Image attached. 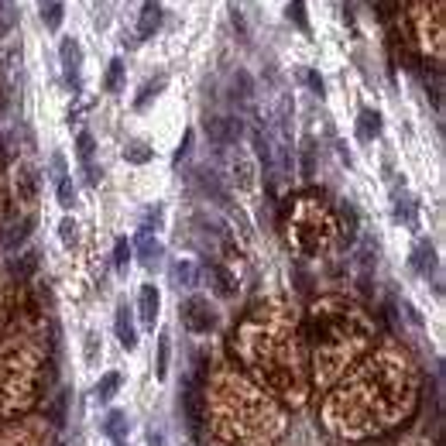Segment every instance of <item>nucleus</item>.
<instances>
[{
	"label": "nucleus",
	"mask_w": 446,
	"mask_h": 446,
	"mask_svg": "<svg viewBox=\"0 0 446 446\" xmlns=\"http://www.w3.org/2000/svg\"><path fill=\"white\" fill-rule=\"evenodd\" d=\"M415 398L419 378L412 360L395 347H381L330 391L319 415L323 425L343 439H371L405 422Z\"/></svg>",
	"instance_id": "nucleus-1"
},
{
	"label": "nucleus",
	"mask_w": 446,
	"mask_h": 446,
	"mask_svg": "<svg viewBox=\"0 0 446 446\" xmlns=\"http://www.w3.org/2000/svg\"><path fill=\"white\" fill-rule=\"evenodd\" d=\"M234 354L244 364V374L282 402L302 405L309 398L299 316L289 302H258L234 330Z\"/></svg>",
	"instance_id": "nucleus-2"
},
{
	"label": "nucleus",
	"mask_w": 446,
	"mask_h": 446,
	"mask_svg": "<svg viewBox=\"0 0 446 446\" xmlns=\"http://www.w3.org/2000/svg\"><path fill=\"white\" fill-rule=\"evenodd\" d=\"M202 422L223 443L268 446L285 429V412L248 374L216 371L202 388Z\"/></svg>",
	"instance_id": "nucleus-3"
},
{
	"label": "nucleus",
	"mask_w": 446,
	"mask_h": 446,
	"mask_svg": "<svg viewBox=\"0 0 446 446\" xmlns=\"http://www.w3.org/2000/svg\"><path fill=\"white\" fill-rule=\"evenodd\" d=\"M309 354H313V384L326 388L347 374V367L364 357L374 343V319L350 299L330 296L309 309L306 319Z\"/></svg>",
	"instance_id": "nucleus-4"
},
{
	"label": "nucleus",
	"mask_w": 446,
	"mask_h": 446,
	"mask_svg": "<svg viewBox=\"0 0 446 446\" xmlns=\"http://www.w3.org/2000/svg\"><path fill=\"white\" fill-rule=\"evenodd\" d=\"M45 357L28 340H0V419L25 415L42 388Z\"/></svg>",
	"instance_id": "nucleus-5"
},
{
	"label": "nucleus",
	"mask_w": 446,
	"mask_h": 446,
	"mask_svg": "<svg viewBox=\"0 0 446 446\" xmlns=\"http://www.w3.org/2000/svg\"><path fill=\"white\" fill-rule=\"evenodd\" d=\"M285 234H289V244L306 254V258H319L326 254L337 237H340V223H337V213L333 206L316 196V192H302L292 199L289 206V216H285Z\"/></svg>",
	"instance_id": "nucleus-6"
},
{
	"label": "nucleus",
	"mask_w": 446,
	"mask_h": 446,
	"mask_svg": "<svg viewBox=\"0 0 446 446\" xmlns=\"http://www.w3.org/2000/svg\"><path fill=\"white\" fill-rule=\"evenodd\" d=\"M405 18L412 28V38L419 49L432 52L436 59L443 55V31H446V14H443V0H405Z\"/></svg>",
	"instance_id": "nucleus-7"
},
{
	"label": "nucleus",
	"mask_w": 446,
	"mask_h": 446,
	"mask_svg": "<svg viewBox=\"0 0 446 446\" xmlns=\"http://www.w3.org/2000/svg\"><path fill=\"white\" fill-rule=\"evenodd\" d=\"M0 446H49V432L42 422L0 425Z\"/></svg>",
	"instance_id": "nucleus-8"
},
{
	"label": "nucleus",
	"mask_w": 446,
	"mask_h": 446,
	"mask_svg": "<svg viewBox=\"0 0 446 446\" xmlns=\"http://www.w3.org/2000/svg\"><path fill=\"white\" fill-rule=\"evenodd\" d=\"M182 323H185V330H192V333H209V330H216V313H213L209 299L189 296V299L182 302Z\"/></svg>",
	"instance_id": "nucleus-9"
},
{
	"label": "nucleus",
	"mask_w": 446,
	"mask_h": 446,
	"mask_svg": "<svg viewBox=\"0 0 446 446\" xmlns=\"http://www.w3.org/2000/svg\"><path fill=\"white\" fill-rule=\"evenodd\" d=\"M206 134H209V141L220 144V148H234V144H241L244 124H241L237 117H209V120H206Z\"/></svg>",
	"instance_id": "nucleus-10"
},
{
	"label": "nucleus",
	"mask_w": 446,
	"mask_h": 446,
	"mask_svg": "<svg viewBox=\"0 0 446 446\" xmlns=\"http://www.w3.org/2000/svg\"><path fill=\"white\" fill-rule=\"evenodd\" d=\"M14 192H18V202H25V206L38 202V172L31 161H21L14 168Z\"/></svg>",
	"instance_id": "nucleus-11"
},
{
	"label": "nucleus",
	"mask_w": 446,
	"mask_h": 446,
	"mask_svg": "<svg viewBox=\"0 0 446 446\" xmlns=\"http://www.w3.org/2000/svg\"><path fill=\"white\" fill-rule=\"evenodd\" d=\"M59 59H62V73H66V83L73 90H79V66H83V49L76 38H62L59 45Z\"/></svg>",
	"instance_id": "nucleus-12"
},
{
	"label": "nucleus",
	"mask_w": 446,
	"mask_h": 446,
	"mask_svg": "<svg viewBox=\"0 0 446 446\" xmlns=\"http://www.w3.org/2000/svg\"><path fill=\"white\" fill-rule=\"evenodd\" d=\"M237 148V144H234ZM231 172H234V182L241 185V189H254V175H258V168H254V161H251V155H244L241 148L231 155Z\"/></svg>",
	"instance_id": "nucleus-13"
},
{
	"label": "nucleus",
	"mask_w": 446,
	"mask_h": 446,
	"mask_svg": "<svg viewBox=\"0 0 446 446\" xmlns=\"http://www.w3.org/2000/svg\"><path fill=\"white\" fill-rule=\"evenodd\" d=\"M206 282L213 285V292H216L220 299H231V296L237 292V278L223 268V265H206Z\"/></svg>",
	"instance_id": "nucleus-14"
},
{
	"label": "nucleus",
	"mask_w": 446,
	"mask_h": 446,
	"mask_svg": "<svg viewBox=\"0 0 446 446\" xmlns=\"http://www.w3.org/2000/svg\"><path fill=\"white\" fill-rule=\"evenodd\" d=\"M137 309H141V323L155 330V319H158V309H161V296H158V289H155V285H141Z\"/></svg>",
	"instance_id": "nucleus-15"
},
{
	"label": "nucleus",
	"mask_w": 446,
	"mask_h": 446,
	"mask_svg": "<svg viewBox=\"0 0 446 446\" xmlns=\"http://www.w3.org/2000/svg\"><path fill=\"white\" fill-rule=\"evenodd\" d=\"M161 28V4L158 0H144L141 4V21H137V38H151Z\"/></svg>",
	"instance_id": "nucleus-16"
},
{
	"label": "nucleus",
	"mask_w": 446,
	"mask_h": 446,
	"mask_svg": "<svg viewBox=\"0 0 446 446\" xmlns=\"http://www.w3.org/2000/svg\"><path fill=\"white\" fill-rule=\"evenodd\" d=\"M158 258H161V244H158V237L148 234V231H141V234H137V261H141L144 268H155Z\"/></svg>",
	"instance_id": "nucleus-17"
},
{
	"label": "nucleus",
	"mask_w": 446,
	"mask_h": 446,
	"mask_svg": "<svg viewBox=\"0 0 446 446\" xmlns=\"http://www.w3.org/2000/svg\"><path fill=\"white\" fill-rule=\"evenodd\" d=\"M117 340L124 350H134L137 347V330H134V319H131V309L127 306H117Z\"/></svg>",
	"instance_id": "nucleus-18"
},
{
	"label": "nucleus",
	"mask_w": 446,
	"mask_h": 446,
	"mask_svg": "<svg viewBox=\"0 0 446 446\" xmlns=\"http://www.w3.org/2000/svg\"><path fill=\"white\" fill-rule=\"evenodd\" d=\"M381 134V114L378 110H360V117H357V137L360 141H374Z\"/></svg>",
	"instance_id": "nucleus-19"
},
{
	"label": "nucleus",
	"mask_w": 446,
	"mask_h": 446,
	"mask_svg": "<svg viewBox=\"0 0 446 446\" xmlns=\"http://www.w3.org/2000/svg\"><path fill=\"white\" fill-rule=\"evenodd\" d=\"M412 268H415L419 275H425V278H429V272L436 268V251H432L429 241H419V244H415V251H412Z\"/></svg>",
	"instance_id": "nucleus-20"
},
{
	"label": "nucleus",
	"mask_w": 446,
	"mask_h": 446,
	"mask_svg": "<svg viewBox=\"0 0 446 446\" xmlns=\"http://www.w3.org/2000/svg\"><path fill=\"white\" fill-rule=\"evenodd\" d=\"M172 282H175L179 289H196V282H199L196 265H192V261H175V265H172Z\"/></svg>",
	"instance_id": "nucleus-21"
},
{
	"label": "nucleus",
	"mask_w": 446,
	"mask_h": 446,
	"mask_svg": "<svg viewBox=\"0 0 446 446\" xmlns=\"http://www.w3.org/2000/svg\"><path fill=\"white\" fill-rule=\"evenodd\" d=\"M337 223H340V237H343L347 244H354V241H357V213H354L350 202L340 206V220H337Z\"/></svg>",
	"instance_id": "nucleus-22"
},
{
	"label": "nucleus",
	"mask_w": 446,
	"mask_h": 446,
	"mask_svg": "<svg viewBox=\"0 0 446 446\" xmlns=\"http://www.w3.org/2000/svg\"><path fill=\"white\" fill-rule=\"evenodd\" d=\"M120 384H124L120 371H110V374H103V378H100V384H96V398H100V402H110V398L120 391Z\"/></svg>",
	"instance_id": "nucleus-23"
},
{
	"label": "nucleus",
	"mask_w": 446,
	"mask_h": 446,
	"mask_svg": "<svg viewBox=\"0 0 446 446\" xmlns=\"http://www.w3.org/2000/svg\"><path fill=\"white\" fill-rule=\"evenodd\" d=\"M62 14H66L62 0H45V4H42V21H45L49 31H55V28L62 25Z\"/></svg>",
	"instance_id": "nucleus-24"
},
{
	"label": "nucleus",
	"mask_w": 446,
	"mask_h": 446,
	"mask_svg": "<svg viewBox=\"0 0 446 446\" xmlns=\"http://www.w3.org/2000/svg\"><path fill=\"white\" fill-rule=\"evenodd\" d=\"M120 86H124V62H120V59H114V62L107 66L103 90H107V93H120Z\"/></svg>",
	"instance_id": "nucleus-25"
},
{
	"label": "nucleus",
	"mask_w": 446,
	"mask_h": 446,
	"mask_svg": "<svg viewBox=\"0 0 446 446\" xmlns=\"http://www.w3.org/2000/svg\"><path fill=\"white\" fill-rule=\"evenodd\" d=\"M165 83H168L165 76H158V79L144 83V86H141V93H137V100H134V107H137V110H144V107H148V103H151V100H155V96L165 90Z\"/></svg>",
	"instance_id": "nucleus-26"
},
{
	"label": "nucleus",
	"mask_w": 446,
	"mask_h": 446,
	"mask_svg": "<svg viewBox=\"0 0 446 446\" xmlns=\"http://www.w3.org/2000/svg\"><path fill=\"white\" fill-rule=\"evenodd\" d=\"M31 227H35V216H25V220L18 223V227H11V234L4 237V248H18L21 241H28Z\"/></svg>",
	"instance_id": "nucleus-27"
},
{
	"label": "nucleus",
	"mask_w": 446,
	"mask_h": 446,
	"mask_svg": "<svg viewBox=\"0 0 446 446\" xmlns=\"http://www.w3.org/2000/svg\"><path fill=\"white\" fill-rule=\"evenodd\" d=\"M103 432H107L110 439H120V436L127 432V412H110L107 422H103Z\"/></svg>",
	"instance_id": "nucleus-28"
},
{
	"label": "nucleus",
	"mask_w": 446,
	"mask_h": 446,
	"mask_svg": "<svg viewBox=\"0 0 446 446\" xmlns=\"http://www.w3.org/2000/svg\"><path fill=\"white\" fill-rule=\"evenodd\" d=\"M168 333H161L158 337V364H155V378L161 381V378H168Z\"/></svg>",
	"instance_id": "nucleus-29"
},
{
	"label": "nucleus",
	"mask_w": 446,
	"mask_h": 446,
	"mask_svg": "<svg viewBox=\"0 0 446 446\" xmlns=\"http://www.w3.org/2000/svg\"><path fill=\"white\" fill-rule=\"evenodd\" d=\"M285 18H289L292 25H299L302 31H309V21H306V0H289Z\"/></svg>",
	"instance_id": "nucleus-30"
},
{
	"label": "nucleus",
	"mask_w": 446,
	"mask_h": 446,
	"mask_svg": "<svg viewBox=\"0 0 446 446\" xmlns=\"http://www.w3.org/2000/svg\"><path fill=\"white\" fill-rule=\"evenodd\" d=\"M124 158H127L131 165H144V161H151V148L141 144V141H134V144L124 148Z\"/></svg>",
	"instance_id": "nucleus-31"
},
{
	"label": "nucleus",
	"mask_w": 446,
	"mask_h": 446,
	"mask_svg": "<svg viewBox=\"0 0 446 446\" xmlns=\"http://www.w3.org/2000/svg\"><path fill=\"white\" fill-rule=\"evenodd\" d=\"M127 261H131V244H127V237H120V241L114 244V268H117V272H127Z\"/></svg>",
	"instance_id": "nucleus-32"
},
{
	"label": "nucleus",
	"mask_w": 446,
	"mask_h": 446,
	"mask_svg": "<svg viewBox=\"0 0 446 446\" xmlns=\"http://www.w3.org/2000/svg\"><path fill=\"white\" fill-rule=\"evenodd\" d=\"M59 237H62V244H66V248H73V244H76L79 227H76V220H73V216H66V220L59 223Z\"/></svg>",
	"instance_id": "nucleus-33"
},
{
	"label": "nucleus",
	"mask_w": 446,
	"mask_h": 446,
	"mask_svg": "<svg viewBox=\"0 0 446 446\" xmlns=\"http://www.w3.org/2000/svg\"><path fill=\"white\" fill-rule=\"evenodd\" d=\"M93 148H96V144H93V134H90V131H83V134H79V141H76V155H79V161H83V165H90Z\"/></svg>",
	"instance_id": "nucleus-34"
},
{
	"label": "nucleus",
	"mask_w": 446,
	"mask_h": 446,
	"mask_svg": "<svg viewBox=\"0 0 446 446\" xmlns=\"http://www.w3.org/2000/svg\"><path fill=\"white\" fill-rule=\"evenodd\" d=\"M59 202H62L66 209L76 202V189H73V179H69V175H62V179H59Z\"/></svg>",
	"instance_id": "nucleus-35"
},
{
	"label": "nucleus",
	"mask_w": 446,
	"mask_h": 446,
	"mask_svg": "<svg viewBox=\"0 0 446 446\" xmlns=\"http://www.w3.org/2000/svg\"><path fill=\"white\" fill-rule=\"evenodd\" d=\"M35 265H38V254H35V251H28V254H25V258H21L18 265H14V275H18V278L25 282V278H28V275L35 272Z\"/></svg>",
	"instance_id": "nucleus-36"
},
{
	"label": "nucleus",
	"mask_w": 446,
	"mask_h": 446,
	"mask_svg": "<svg viewBox=\"0 0 446 446\" xmlns=\"http://www.w3.org/2000/svg\"><path fill=\"white\" fill-rule=\"evenodd\" d=\"M395 216H398V220H405L408 227H415V213H412V202H408V199H405V202H402V199L395 202Z\"/></svg>",
	"instance_id": "nucleus-37"
},
{
	"label": "nucleus",
	"mask_w": 446,
	"mask_h": 446,
	"mask_svg": "<svg viewBox=\"0 0 446 446\" xmlns=\"http://www.w3.org/2000/svg\"><path fill=\"white\" fill-rule=\"evenodd\" d=\"M151 227H155V231L161 227V206H151L148 216H144V231H148V234H151Z\"/></svg>",
	"instance_id": "nucleus-38"
},
{
	"label": "nucleus",
	"mask_w": 446,
	"mask_h": 446,
	"mask_svg": "<svg viewBox=\"0 0 446 446\" xmlns=\"http://www.w3.org/2000/svg\"><path fill=\"white\" fill-rule=\"evenodd\" d=\"M96 350H100V337L96 333H86V360L96 364Z\"/></svg>",
	"instance_id": "nucleus-39"
},
{
	"label": "nucleus",
	"mask_w": 446,
	"mask_h": 446,
	"mask_svg": "<svg viewBox=\"0 0 446 446\" xmlns=\"http://www.w3.org/2000/svg\"><path fill=\"white\" fill-rule=\"evenodd\" d=\"M189 144H192V131L182 134V144H179V151H175V161H182V158L189 155Z\"/></svg>",
	"instance_id": "nucleus-40"
},
{
	"label": "nucleus",
	"mask_w": 446,
	"mask_h": 446,
	"mask_svg": "<svg viewBox=\"0 0 446 446\" xmlns=\"http://www.w3.org/2000/svg\"><path fill=\"white\" fill-rule=\"evenodd\" d=\"M371 4H378L381 18H391V11H395V0H371Z\"/></svg>",
	"instance_id": "nucleus-41"
},
{
	"label": "nucleus",
	"mask_w": 446,
	"mask_h": 446,
	"mask_svg": "<svg viewBox=\"0 0 446 446\" xmlns=\"http://www.w3.org/2000/svg\"><path fill=\"white\" fill-rule=\"evenodd\" d=\"M306 83H309V86L323 96V76H319V73H313V69H309V73H306Z\"/></svg>",
	"instance_id": "nucleus-42"
},
{
	"label": "nucleus",
	"mask_w": 446,
	"mask_h": 446,
	"mask_svg": "<svg viewBox=\"0 0 446 446\" xmlns=\"http://www.w3.org/2000/svg\"><path fill=\"white\" fill-rule=\"evenodd\" d=\"M148 446H165V436H161L158 429H151V432H148Z\"/></svg>",
	"instance_id": "nucleus-43"
},
{
	"label": "nucleus",
	"mask_w": 446,
	"mask_h": 446,
	"mask_svg": "<svg viewBox=\"0 0 446 446\" xmlns=\"http://www.w3.org/2000/svg\"><path fill=\"white\" fill-rule=\"evenodd\" d=\"M0 309H4V296H0Z\"/></svg>",
	"instance_id": "nucleus-44"
}]
</instances>
